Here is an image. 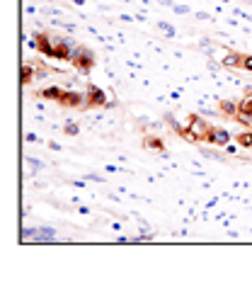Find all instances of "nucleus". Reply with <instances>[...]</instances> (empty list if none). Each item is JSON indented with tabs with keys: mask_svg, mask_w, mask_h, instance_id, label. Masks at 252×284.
Returning <instances> with one entry per match:
<instances>
[{
	"mask_svg": "<svg viewBox=\"0 0 252 284\" xmlns=\"http://www.w3.org/2000/svg\"><path fill=\"white\" fill-rule=\"evenodd\" d=\"M71 64H73L78 71L87 73V71L95 66V54L90 51V49H85V46H78V49H75V54H73V58H71Z\"/></svg>",
	"mask_w": 252,
	"mask_h": 284,
	"instance_id": "f257e3e1",
	"label": "nucleus"
},
{
	"mask_svg": "<svg viewBox=\"0 0 252 284\" xmlns=\"http://www.w3.org/2000/svg\"><path fill=\"white\" fill-rule=\"evenodd\" d=\"M187 131H189V136L194 138V141H204V138L209 136L211 127H209L201 117H192V119H189V124H187Z\"/></svg>",
	"mask_w": 252,
	"mask_h": 284,
	"instance_id": "f03ea898",
	"label": "nucleus"
},
{
	"mask_svg": "<svg viewBox=\"0 0 252 284\" xmlns=\"http://www.w3.org/2000/svg\"><path fill=\"white\" fill-rule=\"evenodd\" d=\"M34 46H37L41 54L54 56V39H51V34H44V32H39L37 39H34Z\"/></svg>",
	"mask_w": 252,
	"mask_h": 284,
	"instance_id": "423d86ee",
	"label": "nucleus"
},
{
	"mask_svg": "<svg viewBox=\"0 0 252 284\" xmlns=\"http://www.w3.org/2000/svg\"><path fill=\"white\" fill-rule=\"evenodd\" d=\"M243 68L252 71V56H243Z\"/></svg>",
	"mask_w": 252,
	"mask_h": 284,
	"instance_id": "4468645a",
	"label": "nucleus"
},
{
	"mask_svg": "<svg viewBox=\"0 0 252 284\" xmlns=\"http://www.w3.org/2000/svg\"><path fill=\"white\" fill-rule=\"evenodd\" d=\"M61 105L65 107H85V92H71V90H63L61 95Z\"/></svg>",
	"mask_w": 252,
	"mask_h": 284,
	"instance_id": "39448f33",
	"label": "nucleus"
},
{
	"mask_svg": "<svg viewBox=\"0 0 252 284\" xmlns=\"http://www.w3.org/2000/svg\"><path fill=\"white\" fill-rule=\"evenodd\" d=\"M221 112H223V114H228V117H235V114H238V102H221Z\"/></svg>",
	"mask_w": 252,
	"mask_h": 284,
	"instance_id": "9d476101",
	"label": "nucleus"
},
{
	"mask_svg": "<svg viewBox=\"0 0 252 284\" xmlns=\"http://www.w3.org/2000/svg\"><path fill=\"white\" fill-rule=\"evenodd\" d=\"M32 78H34V66H25L22 68V85H29L32 83Z\"/></svg>",
	"mask_w": 252,
	"mask_h": 284,
	"instance_id": "9b49d317",
	"label": "nucleus"
},
{
	"mask_svg": "<svg viewBox=\"0 0 252 284\" xmlns=\"http://www.w3.org/2000/svg\"><path fill=\"white\" fill-rule=\"evenodd\" d=\"M54 39V58H63V61H71L75 54V46L63 37H51Z\"/></svg>",
	"mask_w": 252,
	"mask_h": 284,
	"instance_id": "7ed1b4c3",
	"label": "nucleus"
},
{
	"mask_svg": "<svg viewBox=\"0 0 252 284\" xmlns=\"http://www.w3.org/2000/svg\"><path fill=\"white\" fill-rule=\"evenodd\" d=\"M104 105H107V95L100 88L90 85L85 90V107H104Z\"/></svg>",
	"mask_w": 252,
	"mask_h": 284,
	"instance_id": "20e7f679",
	"label": "nucleus"
},
{
	"mask_svg": "<svg viewBox=\"0 0 252 284\" xmlns=\"http://www.w3.org/2000/svg\"><path fill=\"white\" fill-rule=\"evenodd\" d=\"M238 144H240V146H252V131H240V134H238Z\"/></svg>",
	"mask_w": 252,
	"mask_h": 284,
	"instance_id": "f8f14e48",
	"label": "nucleus"
},
{
	"mask_svg": "<svg viewBox=\"0 0 252 284\" xmlns=\"http://www.w3.org/2000/svg\"><path fill=\"white\" fill-rule=\"evenodd\" d=\"M146 146L155 148V151H163V141H160V138H155V136H148V138H146Z\"/></svg>",
	"mask_w": 252,
	"mask_h": 284,
	"instance_id": "ddd939ff",
	"label": "nucleus"
},
{
	"mask_svg": "<svg viewBox=\"0 0 252 284\" xmlns=\"http://www.w3.org/2000/svg\"><path fill=\"white\" fill-rule=\"evenodd\" d=\"M223 66H243V56L233 54V51H228L223 56Z\"/></svg>",
	"mask_w": 252,
	"mask_h": 284,
	"instance_id": "1a4fd4ad",
	"label": "nucleus"
},
{
	"mask_svg": "<svg viewBox=\"0 0 252 284\" xmlns=\"http://www.w3.org/2000/svg\"><path fill=\"white\" fill-rule=\"evenodd\" d=\"M65 131H68L71 136H75V134H78V127H75V124H65Z\"/></svg>",
	"mask_w": 252,
	"mask_h": 284,
	"instance_id": "2eb2a0df",
	"label": "nucleus"
},
{
	"mask_svg": "<svg viewBox=\"0 0 252 284\" xmlns=\"http://www.w3.org/2000/svg\"><path fill=\"white\" fill-rule=\"evenodd\" d=\"M39 95H41L44 100H56L58 102L61 100V95H63V90H61V88H44Z\"/></svg>",
	"mask_w": 252,
	"mask_h": 284,
	"instance_id": "6e6552de",
	"label": "nucleus"
},
{
	"mask_svg": "<svg viewBox=\"0 0 252 284\" xmlns=\"http://www.w3.org/2000/svg\"><path fill=\"white\" fill-rule=\"evenodd\" d=\"M206 141H211V144H218V146H228L231 136H228V131H225V129H221V127H211V131H209Z\"/></svg>",
	"mask_w": 252,
	"mask_h": 284,
	"instance_id": "0eeeda50",
	"label": "nucleus"
}]
</instances>
